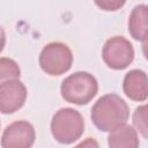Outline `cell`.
<instances>
[{"label":"cell","instance_id":"obj_5","mask_svg":"<svg viewBox=\"0 0 148 148\" xmlns=\"http://www.w3.org/2000/svg\"><path fill=\"white\" fill-rule=\"evenodd\" d=\"M103 61L112 69H125L134 59V49L128 39L123 36L109 38L102 50Z\"/></svg>","mask_w":148,"mask_h":148},{"label":"cell","instance_id":"obj_14","mask_svg":"<svg viewBox=\"0 0 148 148\" xmlns=\"http://www.w3.org/2000/svg\"><path fill=\"white\" fill-rule=\"evenodd\" d=\"M74 148H99V145H98L96 139L87 138L83 141H81L79 145H76Z\"/></svg>","mask_w":148,"mask_h":148},{"label":"cell","instance_id":"obj_1","mask_svg":"<svg viewBox=\"0 0 148 148\" xmlns=\"http://www.w3.org/2000/svg\"><path fill=\"white\" fill-rule=\"evenodd\" d=\"M91 121L102 132H112L126 125L130 117L127 103L116 94L99 97L91 108Z\"/></svg>","mask_w":148,"mask_h":148},{"label":"cell","instance_id":"obj_13","mask_svg":"<svg viewBox=\"0 0 148 148\" xmlns=\"http://www.w3.org/2000/svg\"><path fill=\"white\" fill-rule=\"evenodd\" d=\"M95 3L102 8L103 10H117L119 9L121 6L125 5L124 0H102V1H95Z\"/></svg>","mask_w":148,"mask_h":148},{"label":"cell","instance_id":"obj_9","mask_svg":"<svg viewBox=\"0 0 148 148\" xmlns=\"http://www.w3.org/2000/svg\"><path fill=\"white\" fill-rule=\"evenodd\" d=\"M148 29V7L147 5H136L128 18L130 35L140 42H146Z\"/></svg>","mask_w":148,"mask_h":148},{"label":"cell","instance_id":"obj_3","mask_svg":"<svg viewBox=\"0 0 148 148\" xmlns=\"http://www.w3.org/2000/svg\"><path fill=\"white\" fill-rule=\"evenodd\" d=\"M84 132L82 114L73 108L58 110L51 120V133L53 138L64 145H69L81 138Z\"/></svg>","mask_w":148,"mask_h":148},{"label":"cell","instance_id":"obj_6","mask_svg":"<svg viewBox=\"0 0 148 148\" xmlns=\"http://www.w3.org/2000/svg\"><path fill=\"white\" fill-rule=\"evenodd\" d=\"M36 139L34 126L25 120L9 124L1 136L2 148H31Z\"/></svg>","mask_w":148,"mask_h":148},{"label":"cell","instance_id":"obj_8","mask_svg":"<svg viewBox=\"0 0 148 148\" xmlns=\"http://www.w3.org/2000/svg\"><path fill=\"white\" fill-rule=\"evenodd\" d=\"M125 95L134 102H145L148 97L147 74L141 69H132L125 74L123 81Z\"/></svg>","mask_w":148,"mask_h":148},{"label":"cell","instance_id":"obj_12","mask_svg":"<svg viewBox=\"0 0 148 148\" xmlns=\"http://www.w3.org/2000/svg\"><path fill=\"white\" fill-rule=\"evenodd\" d=\"M146 119H147V106L141 105L136 108L133 114V124L145 138L147 136V120Z\"/></svg>","mask_w":148,"mask_h":148},{"label":"cell","instance_id":"obj_4","mask_svg":"<svg viewBox=\"0 0 148 148\" xmlns=\"http://www.w3.org/2000/svg\"><path fill=\"white\" fill-rule=\"evenodd\" d=\"M73 64L71 49L60 42L49 43L39 53V66L49 75H61L69 71Z\"/></svg>","mask_w":148,"mask_h":148},{"label":"cell","instance_id":"obj_2","mask_svg":"<svg viewBox=\"0 0 148 148\" xmlns=\"http://www.w3.org/2000/svg\"><path fill=\"white\" fill-rule=\"evenodd\" d=\"M98 91L96 77L88 72H75L67 76L60 87L62 98L72 104H88Z\"/></svg>","mask_w":148,"mask_h":148},{"label":"cell","instance_id":"obj_11","mask_svg":"<svg viewBox=\"0 0 148 148\" xmlns=\"http://www.w3.org/2000/svg\"><path fill=\"white\" fill-rule=\"evenodd\" d=\"M21 69L17 62L10 58H0V86L7 81L17 80Z\"/></svg>","mask_w":148,"mask_h":148},{"label":"cell","instance_id":"obj_15","mask_svg":"<svg viewBox=\"0 0 148 148\" xmlns=\"http://www.w3.org/2000/svg\"><path fill=\"white\" fill-rule=\"evenodd\" d=\"M5 44H6V34H5V30L0 27V52L3 50Z\"/></svg>","mask_w":148,"mask_h":148},{"label":"cell","instance_id":"obj_10","mask_svg":"<svg viewBox=\"0 0 148 148\" xmlns=\"http://www.w3.org/2000/svg\"><path fill=\"white\" fill-rule=\"evenodd\" d=\"M108 145L109 148H139L140 142L136 131L130 125H124L110 132Z\"/></svg>","mask_w":148,"mask_h":148},{"label":"cell","instance_id":"obj_7","mask_svg":"<svg viewBox=\"0 0 148 148\" xmlns=\"http://www.w3.org/2000/svg\"><path fill=\"white\" fill-rule=\"evenodd\" d=\"M27 88L20 80H12L0 86V112L5 114L20 110L27 99Z\"/></svg>","mask_w":148,"mask_h":148}]
</instances>
